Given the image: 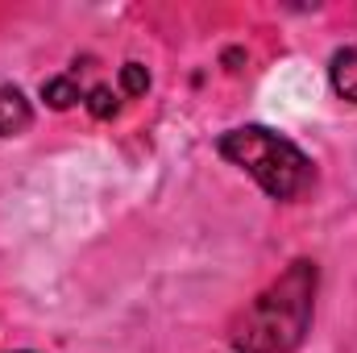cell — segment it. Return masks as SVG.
I'll return each mask as SVG.
<instances>
[{"label": "cell", "instance_id": "cell-1", "mask_svg": "<svg viewBox=\"0 0 357 353\" xmlns=\"http://www.w3.org/2000/svg\"><path fill=\"white\" fill-rule=\"evenodd\" d=\"M312 308H316V266L291 262L233 320L229 341L241 353H291L307 337Z\"/></svg>", "mask_w": 357, "mask_h": 353}, {"label": "cell", "instance_id": "cell-3", "mask_svg": "<svg viewBox=\"0 0 357 353\" xmlns=\"http://www.w3.org/2000/svg\"><path fill=\"white\" fill-rule=\"evenodd\" d=\"M33 112H29V100L13 84H0V137H13L21 129H29Z\"/></svg>", "mask_w": 357, "mask_h": 353}, {"label": "cell", "instance_id": "cell-6", "mask_svg": "<svg viewBox=\"0 0 357 353\" xmlns=\"http://www.w3.org/2000/svg\"><path fill=\"white\" fill-rule=\"evenodd\" d=\"M116 108H121V100H116V91L112 88H91L88 91V112L91 117L108 121V117H116Z\"/></svg>", "mask_w": 357, "mask_h": 353}, {"label": "cell", "instance_id": "cell-7", "mask_svg": "<svg viewBox=\"0 0 357 353\" xmlns=\"http://www.w3.org/2000/svg\"><path fill=\"white\" fill-rule=\"evenodd\" d=\"M121 88H125V96H146L150 91V71L142 63H125L121 67Z\"/></svg>", "mask_w": 357, "mask_h": 353}, {"label": "cell", "instance_id": "cell-5", "mask_svg": "<svg viewBox=\"0 0 357 353\" xmlns=\"http://www.w3.org/2000/svg\"><path fill=\"white\" fill-rule=\"evenodd\" d=\"M42 100H46L50 108H71V104L79 100V88H75L67 75H59V80H46V84H42Z\"/></svg>", "mask_w": 357, "mask_h": 353}, {"label": "cell", "instance_id": "cell-2", "mask_svg": "<svg viewBox=\"0 0 357 353\" xmlns=\"http://www.w3.org/2000/svg\"><path fill=\"white\" fill-rule=\"evenodd\" d=\"M216 150L241 167L245 175L258 179V187L266 191L270 200H295L312 187V163L307 154L287 142L282 133H274L266 125H241V129H229L220 133Z\"/></svg>", "mask_w": 357, "mask_h": 353}, {"label": "cell", "instance_id": "cell-4", "mask_svg": "<svg viewBox=\"0 0 357 353\" xmlns=\"http://www.w3.org/2000/svg\"><path fill=\"white\" fill-rule=\"evenodd\" d=\"M328 80H333V91H337V96H345V100L357 104V46H345V50L333 54Z\"/></svg>", "mask_w": 357, "mask_h": 353}]
</instances>
